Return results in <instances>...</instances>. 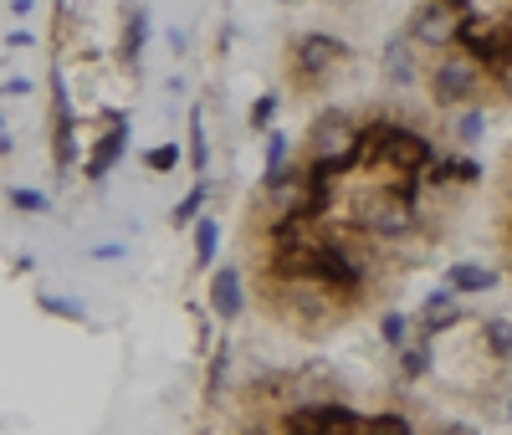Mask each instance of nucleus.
Here are the masks:
<instances>
[{"mask_svg":"<svg viewBox=\"0 0 512 435\" xmlns=\"http://www.w3.org/2000/svg\"><path fill=\"white\" fill-rule=\"evenodd\" d=\"M359 154H364V128H359V118H354L349 108H328V113L313 118L303 159H308L318 174H333V180H338L344 169L359 164Z\"/></svg>","mask_w":512,"mask_h":435,"instance_id":"f257e3e1","label":"nucleus"},{"mask_svg":"<svg viewBox=\"0 0 512 435\" xmlns=\"http://www.w3.org/2000/svg\"><path fill=\"white\" fill-rule=\"evenodd\" d=\"M349 221H354V231L369 236V241H400V236L415 231L420 215H415V200H410L405 185H374V190H359V195H354Z\"/></svg>","mask_w":512,"mask_h":435,"instance_id":"f03ea898","label":"nucleus"},{"mask_svg":"<svg viewBox=\"0 0 512 435\" xmlns=\"http://www.w3.org/2000/svg\"><path fill=\"white\" fill-rule=\"evenodd\" d=\"M349 62V47L328 31H303L287 47V72H292V87L297 93H318V87H328V77Z\"/></svg>","mask_w":512,"mask_h":435,"instance_id":"7ed1b4c3","label":"nucleus"},{"mask_svg":"<svg viewBox=\"0 0 512 435\" xmlns=\"http://www.w3.org/2000/svg\"><path fill=\"white\" fill-rule=\"evenodd\" d=\"M425 87H431V103L436 108H472L482 98L487 87V72L472 52H451L431 67V77H425Z\"/></svg>","mask_w":512,"mask_h":435,"instance_id":"20e7f679","label":"nucleus"},{"mask_svg":"<svg viewBox=\"0 0 512 435\" xmlns=\"http://www.w3.org/2000/svg\"><path fill=\"white\" fill-rule=\"evenodd\" d=\"M405 36L420 52H451V41L461 36V11L451 0H420L405 21Z\"/></svg>","mask_w":512,"mask_h":435,"instance_id":"39448f33","label":"nucleus"},{"mask_svg":"<svg viewBox=\"0 0 512 435\" xmlns=\"http://www.w3.org/2000/svg\"><path fill=\"white\" fill-rule=\"evenodd\" d=\"M420 47L405 36V31H395L390 41H384V57H379V72H384V82L395 87V93H410V87L420 82V57H415Z\"/></svg>","mask_w":512,"mask_h":435,"instance_id":"423d86ee","label":"nucleus"},{"mask_svg":"<svg viewBox=\"0 0 512 435\" xmlns=\"http://www.w3.org/2000/svg\"><path fill=\"white\" fill-rule=\"evenodd\" d=\"M123 149H128V113L118 118H108V134L93 144V154H88V164H82V180H93V185H103L108 174H113V164L123 159Z\"/></svg>","mask_w":512,"mask_h":435,"instance_id":"0eeeda50","label":"nucleus"},{"mask_svg":"<svg viewBox=\"0 0 512 435\" xmlns=\"http://www.w3.org/2000/svg\"><path fill=\"white\" fill-rule=\"evenodd\" d=\"M52 149H57V169H72V154H77V123H72V103H67V82H62V72H52Z\"/></svg>","mask_w":512,"mask_h":435,"instance_id":"6e6552de","label":"nucleus"},{"mask_svg":"<svg viewBox=\"0 0 512 435\" xmlns=\"http://www.w3.org/2000/svg\"><path fill=\"white\" fill-rule=\"evenodd\" d=\"M466 318V308H461V297L451 292V287H436L431 297L420 302V313H415V328L431 338V333H446V328H456Z\"/></svg>","mask_w":512,"mask_h":435,"instance_id":"1a4fd4ad","label":"nucleus"},{"mask_svg":"<svg viewBox=\"0 0 512 435\" xmlns=\"http://www.w3.org/2000/svg\"><path fill=\"white\" fill-rule=\"evenodd\" d=\"M205 297H210V308H216L221 318H241V308H246V277H241V267H216L210 272V287H205Z\"/></svg>","mask_w":512,"mask_h":435,"instance_id":"9d476101","label":"nucleus"},{"mask_svg":"<svg viewBox=\"0 0 512 435\" xmlns=\"http://www.w3.org/2000/svg\"><path fill=\"white\" fill-rule=\"evenodd\" d=\"M144 47H149V11H144V6H128V11H123V36H118V52H123V62H128V67H139Z\"/></svg>","mask_w":512,"mask_h":435,"instance_id":"9b49d317","label":"nucleus"},{"mask_svg":"<svg viewBox=\"0 0 512 435\" xmlns=\"http://www.w3.org/2000/svg\"><path fill=\"white\" fill-rule=\"evenodd\" d=\"M446 287H451L456 297H477V292H492V287H497V272H492V267H477V261H451Z\"/></svg>","mask_w":512,"mask_h":435,"instance_id":"f8f14e48","label":"nucleus"},{"mask_svg":"<svg viewBox=\"0 0 512 435\" xmlns=\"http://www.w3.org/2000/svg\"><path fill=\"white\" fill-rule=\"evenodd\" d=\"M482 348H487V359L512 364V318H487L482 323Z\"/></svg>","mask_w":512,"mask_h":435,"instance_id":"ddd939ff","label":"nucleus"},{"mask_svg":"<svg viewBox=\"0 0 512 435\" xmlns=\"http://www.w3.org/2000/svg\"><path fill=\"white\" fill-rule=\"evenodd\" d=\"M395 359H400V379L405 384H415V379H425V374H431V343H400L395 348Z\"/></svg>","mask_w":512,"mask_h":435,"instance_id":"4468645a","label":"nucleus"},{"mask_svg":"<svg viewBox=\"0 0 512 435\" xmlns=\"http://www.w3.org/2000/svg\"><path fill=\"white\" fill-rule=\"evenodd\" d=\"M262 139H267V159H262V185H267V180H277V174L292 164V144H287L282 128H267Z\"/></svg>","mask_w":512,"mask_h":435,"instance_id":"2eb2a0df","label":"nucleus"},{"mask_svg":"<svg viewBox=\"0 0 512 435\" xmlns=\"http://www.w3.org/2000/svg\"><path fill=\"white\" fill-rule=\"evenodd\" d=\"M216 256H221V221L200 215V221H195V261H200V267H216Z\"/></svg>","mask_w":512,"mask_h":435,"instance_id":"dca6fc26","label":"nucleus"},{"mask_svg":"<svg viewBox=\"0 0 512 435\" xmlns=\"http://www.w3.org/2000/svg\"><path fill=\"white\" fill-rule=\"evenodd\" d=\"M482 134H487V113H482V108H461V113L451 118V139H456L461 149H472Z\"/></svg>","mask_w":512,"mask_h":435,"instance_id":"f3484780","label":"nucleus"},{"mask_svg":"<svg viewBox=\"0 0 512 435\" xmlns=\"http://www.w3.org/2000/svg\"><path fill=\"white\" fill-rule=\"evenodd\" d=\"M205 195H210V185L200 180L175 210H169V226H195V221H200V210H205Z\"/></svg>","mask_w":512,"mask_h":435,"instance_id":"a211bd4d","label":"nucleus"},{"mask_svg":"<svg viewBox=\"0 0 512 435\" xmlns=\"http://www.w3.org/2000/svg\"><path fill=\"white\" fill-rule=\"evenodd\" d=\"M36 302H41V313H52V318H62V323H88V313H82V308H77L72 297H57V292H41Z\"/></svg>","mask_w":512,"mask_h":435,"instance_id":"6ab92c4d","label":"nucleus"},{"mask_svg":"<svg viewBox=\"0 0 512 435\" xmlns=\"http://www.w3.org/2000/svg\"><path fill=\"white\" fill-rule=\"evenodd\" d=\"M277 108H282V93H262V98H256V103H251V113H246V123L256 128V134H267V128H272V118H277Z\"/></svg>","mask_w":512,"mask_h":435,"instance_id":"aec40b11","label":"nucleus"},{"mask_svg":"<svg viewBox=\"0 0 512 435\" xmlns=\"http://www.w3.org/2000/svg\"><path fill=\"white\" fill-rule=\"evenodd\" d=\"M6 200H11V210H21V215H47L52 210V195H41V190H6Z\"/></svg>","mask_w":512,"mask_h":435,"instance_id":"412c9836","label":"nucleus"},{"mask_svg":"<svg viewBox=\"0 0 512 435\" xmlns=\"http://www.w3.org/2000/svg\"><path fill=\"white\" fill-rule=\"evenodd\" d=\"M359 435H415V430H410L405 415H369Z\"/></svg>","mask_w":512,"mask_h":435,"instance_id":"4be33fe9","label":"nucleus"},{"mask_svg":"<svg viewBox=\"0 0 512 435\" xmlns=\"http://www.w3.org/2000/svg\"><path fill=\"white\" fill-rule=\"evenodd\" d=\"M205 154H210L205 149V113L195 108L190 113V164H195V174H205Z\"/></svg>","mask_w":512,"mask_h":435,"instance_id":"5701e85b","label":"nucleus"},{"mask_svg":"<svg viewBox=\"0 0 512 435\" xmlns=\"http://www.w3.org/2000/svg\"><path fill=\"white\" fill-rule=\"evenodd\" d=\"M379 338L390 343V348H400V343L410 338V323H405L400 313H384V318H379Z\"/></svg>","mask_w":512,"mask_h":435,"instance_id":"b1692460","label":"nucleus"},{"mask_svg":"<svg viewBox=\"0 0 512 435\" xmlns=\"http://www.w3.org/2000/svg\"><path fill=\"white\" fill-rule=\"evenodd\" d=\"M144 164H149L154 174H169V169L180 164V144H159V149H149V154H144Z\"/></svg>","mask_w":512,"mask_h":435,"instance_id":"393cba45","label":"nucleus"},{"mask_svg":"<svg viewBox=\"0 0 512 435\" xmlns=\"http://www.w3.org/2000/svg\"><path fill=\"white\" fill-rule=\"evenodd\" d=\"M26 93H31L26 77H6V82H0V98H26Z\"/></svg>","mask_w":512,"mask_h":435,"instance_id":"a878e982","label":"nucleus"},{"mask_svg":"<svg viewBox=\"0 0 512 435\" xmlns=\"http://www.w3.org/2000/svg\"><path fill=\"white\" fill-rule=\"evenodd\" d=\"M497 77H502V93H507V98H512V57H507V62H502V67H497Z\"/></svg>","mask_w":512,"mask_h":435,"instance_id":"bb28decb","label":"nucleus"},{"mask_svg":"<svg viewBox=\"0 0 512 435\" xmlns=\"http://www.w3.org/2000/svg\"><path fill=\"white\" fill-rule=\"evenodd\" d=\"M6 47H16V52L31 47V31H11V36H6Z\"/></svg>","mask_w":512,"mask_h":435,"instance_id":"cd10ccee","label":"nucleus"},{"mask_svg":"<svg viewBox=\"0 0 512 435\" xmlns=\"http://www.w3.org/2000/svg\"><path fill=\"white\" fill-rule=\"evenodd\" d=\"M441 435H477V430H472V425H446Z\"/></svg>","mask_w":512,"mask_h":435,"instance_id":"c85d7f7f","label":"nucleus"},{"mask_svg":"<svg viewBox=\"0 0 512 435\" xmlns=\"http://www.w3.org/2000/svg\"><path fill=\"white\" fill-rule=\"evenodd\" d=\"M6 154H11V139H6V134H0V159H6Z\"/></svg>","mask_w":512,"mask_h":435,"instance_id":"c756f323","label":"nucleus"},{"mask_svg":"<svg viewBox=\"0 0 512 435\" xmlns=\"http://www.w3.org/2000/svg\"><path fill=\"white\" fill-rule=\"evenodd\" d=\"M282 435H318V430H282Z\"/></svg>","mask_w":512,"mask_h":435,"instance_id":"7c9ffc66","label":"nucleus"},{"mask_svg":"<svg viewBox=\"0 0 512 435\" xmlns=\"http://www.w3.org/2000/svg\"><path fill=\"white\" fill-rule=\"evenodd\" d=\"M0 134H6V118H0Z\"/></svg>","mask_w":512,"mask_h":435,"instance_id":"2f4dec72","label":"nucleus"},{"mask_svg":"<svg viewBox=\"0 0 512 435\" xmlns=\"http://www.w3.org/2000/svg\"><path fill=\"white\" fill-rule=\"evenodd\" d=\"M282 6H292V0H282Z\"/></svg>","mask_w":512,"mask_h":435,"instance_id":"473e14b6","label":"nucleus"},{"mask_svg":"<svg viewBox=\"0 0 512 435\" xmlns=\"http://www.w3.org/2000/svg\"><path fill=\"white\" fill-rule=\"evenodd\" d=\"M507 415H512V410H507Z\"/></svg>","mask_w":512,"mask_h":435,"instance_id":"72a5a7b5","label":"nucleus"}]
</instances>
